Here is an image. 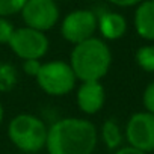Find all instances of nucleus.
Listing matches in <instances>:
<instances>
[{
	"label": "nucleus",
	"instance_id": "obj_1",
	"mask_svg": "<svg viewBox=\"0 0 154 154\" xmlns=\"http://www.w3.org/2000/svg\"><path fill=\"white\" fill-rule=\"evenodd\" d=\"M97 143L98 128L92 121L66 116L48 127L45 148L48 154H92Z\"/></svg>",
	"mask_w": 154,
	"mask_h": 154
},
{
	"label": "nucleus",
	"instance_id": "obj_2",
	"mask_svg": "<svg viewBox=\"0 0 154 154\" xmlns=\"http://www.w3.org/2000/svg\"><path fill=\"white\" fill-rule=\"evenodd\" d=\"M68 62L79 82L101 80L112 66V51L103 38L92 36L72 45Z\"/></svg>",
	"mask_w": 154,
	"mask_h": 154
},
{
	"label": "nucleus",
	"instance_id": "obj_3",
	"mask_svg": "<svg viewBox=\"0 0 154 154\" xmlns=\"http://www.w3.org/2000/svg\"><path fill=\"white\" fill-rule=\"evenodd\" d=\"M48 127L33 113H18L8 124V137L23 152L32 154L45 148Z\"/></svg>",
	"mask_w": 154,
	"mask_h": 154
},
{
	"label": "nucleus",
	"instance_id": "obj_4",
	"mask_svg": "<svg viewBox=\"0 0 154 154\" xmlns=\"http://www.w3.org/2000/svg\"><path fill=\"white\" fill-rule=\"evenodd\" d=\"M35 80L39 89L51 97H65L75 89L77 77L66 60H48L42 62Z\"/></svg>",
	"mask_w": 154,
	"mask_h": 154
},
{
	"label": "nucleus",
	"instance_id": "obj_5",
	"mask_svg": "<svg viewBox=\"0 0 154 154\" xmlns=\"http://www.w3.org/2000/svg\"><path fill=\"white\" fill-rule=\"evenodd\" d=\"M8 47L21 60H26V59L41 60L48 53L50 41L45 32H41L27 26H21V27H15Z\"/></svg>",
	"mask_w": 154,
	"mask_h": 154
},
{
	"label": "nucleus",
	"instance_id": "obj_6",
	"mask_svg": "<svg viewBox=\"0 0 154 154\" xmlns=\"http://www.w3.org/2000/svg\"><path fill=\"white\" fill-rule=\"evenodd\" d=\"M97 33V12L86 8H79L68 12L60 20V35L62 38L75 45L86 41Z\"/></svg>",
	"mask_w": 154,
	"mask_h": 154
},
{
	"label": "nucleus",
	"instance_id": "obj_7",
	"mask_svg": "<svg viewBox=\"0 0 154 154\" xmlns=\"http://www.w3.org/2000/svg\"><path fill=\"white\" fill-rule=\"evenodd\" d=\"M20 15L24 26L48 32L59 23L60 9L56 0H27Z\"/></svg>",
	"mask_w": 154,
	"mask_h": 154
},
{
	"label": "nucleus",
	"instance_id": "obj_8",
	"mask_svg": "<svg viewBox=\"0 0 154 154\" xmlns=\"http://www.w3.org/2000/svg\"><path fill=\"white\" fill-rule=\"evenodd\" d=\"M124 136L130 146H134L145 152L154 151V113L146 110L133 113L127 124Z\"/></svg>",
	"mask_w": 154,
	"mask_h": 154
},
{
	"label": "nucleus",
	"instance_id": "obj_9",
	"mask_svg": "<svg viewBox=\"0 0 154 154\" xmlns=\"http://www.w3.org/2000/svg\"><path fill=\"white\" fill-rule=\"evenodd\" d=\"M106 103V89L101 80L80 82L75 91V104L85 115L98 113Z\"/></svg>",
	"mask_w": 154,
	"mask_h": 154
},
{
	"label": "nucleus",
	"instance_id": "obj_10",
	"mask_svg": "<svg viewBox=\"0 0 154 154\" xmlns=\"http://www.w3.org/2000/svg\"><path fill=\"white\" fill-rule=\"evenodd\" d=\"M97 32L104 41L121 39L127 32V20L119 12L103 9L97 12Z\"/></svg>",
	"mask_w": 154,
	"mask_h": 154
},
{
	"label": "nucleus",
	"instance_id": "obj_11",
	"mask_svg": "<svg viewBox=\"0 0 154 154\" xmlns=\"http://www.w3.org/2000/svg\"><path fill=\"white\" fill-rule=\"evenodd\" d=\"M133 24L136 33L145 41H154V2L142 0L136 6Z\"/></svg>",
	"mask_w": 154,
	"mask_h": 154
},
{
	"label": "nucleus",
	"instance_id": "obj_12",
	"mask_svg": "<svg viewBox=\"0 0 154 154\" xmlns=\"http://www.w3.org/2000/svg\"><path fill=\"white\" fill-rule=\"evenodd\" d=\"M98 136L101 137V140L106 145V148L112 149V151L118 149L122 145V140H124V133H122L119 124L115 119H106L101 124Z\"/></svg>",
	"mask_w": 154,
	"mask_h": 154
},
{
	"label": "nucleus",
	"instance_id": "obj_13",
	"mask_svg": "<svg viewBox=\"0 0 154 154\" xmlns=\"http://www.w3.org/2000/svg\"><path fill=\"white\" fill-rule=\"evenodd\" d=\"M18 83V69L15 65L0 60V92L5 94L12 91Z\"/></svg>",
	"mask_w": 154,
	"mask_h": 154
},
{
	"label": "nucleus",
	"instance_id": "obj_14",
	"mask_svg": "<svg viewBox=\"0 0 154 154\" xmlns=\"http://www.w3.org/2000/svg\"><path fill=\"white\" fill-rule=\"evenodd\" d=\"M137 66L146 72H154V45H142L134 54Z\"/></svg>",
	"mask_w": 154,
	"mask_h": 154
},
{
	"label": "nucleus",
	"instance_id": "obj_15",
	"mask_svg": "<svg viewBox=\"0 0 154 154\" xmlns=\"http://www.w3.org/2000/svg\"><path fill=\"white\" fill-rule=\"evenodd\" d=\"M27 0H0V17H12L21 12Z\"/></svg>",
	"mask_w": 154,
	"mask_h": 154
},
{
	"label": "nucleus",
	"instance_id": "obj_16",
	"mask_svg": "<svg viewBox=\"0 0 154 154\" xmlns=\"http://www.w3.org/2000/svg\"><path fill=\"white\" fill-rule=\"evenodd\" d=\"M15 26L8 17H0V45H8Z\"/></svg>",
	"mask_w": 154,
	"mask_h": 154
},
{
	"label": "nucleus",
	"instance_id": "obj_17",
	"mask_svg": "<svg viewBox=\"0 0 154 154\" xmlns=\"http://www.w3.org/2000/svg\"><path fill=\"white\" fill-rule=\"evenodd\" d=\"M142 104L146 112L154 113V82L148 83L142 94Z\"/></svg>",
	"mask_w": 154,
	"mask_h": 154
},
{
	"label": "nucleus",
	"instance_id": "obj_18",
	"mask_svg": "<svg viewBox=\"0 0 154 154\" xmlns=\"http://www.w3.org/2000/svg\"><path fill=\"white\" fill-rule=\"evenodd\" d=\"M41 65H42V62L38 60V59H26L21 63V69H23V72L27 77H33V79H35L36 74L41 69Z\"/></svg>",
	"mask_w": 154,
	"mask_h": 154
},
{
	"label": "nucleus",
	"instance_id": "obj_19",
	"mask_svg": "<svg viewBox=\"0 0 154 154\" xmlns=\"http://www.w3.org/2000/svg\"><path fill=\"white\" fill-rule=\"evenodd\" d=\"M106 2L118 8H131V6H137L142 0H106Z\"/></svg>",
	"mask_w": 154,
	"mask_h": 154
},
{
	"label": "nucleus",
	"instance_id": "obj_20",
	"mask_svg": "<svg viewBox=\"0 0 154 154\" xmlns=\"http://www.w3.org/2000/svg\"><path fill=\"white\" fill-rule=\"evenodd\" d=\"M115 154H148L145 151H140L134 146H130V145H125V146H119L118 149H115Z\"/></svg>",
	"mask_w": 154,
	"mask_h": 154
},
{
	"label": "nucleus",
	"instance_id": "obj_21",
	"mask_svg": "<svg viewBox=\"0 0 154 154\" xmlns=\"http://www.w3.org/2000/svg\"><path fill=\"white\" fill-rule=\"evenodd\" d=\"M3 118H5V109H3V104L0 101V124L3 122Z\"/></svg>",
	"mask_w": 154,
	"mask_h": 154
},
{
	"label": "nucleus",
	"instance_id": "obj_22",
	"mask_svg": "<svg viewBox=\"0 0 154 154\" xmlns=\"http://www.w3.org/2000/svg\"><path fill=\"white\" fill-rule=\"evenodd\" d=\"M152 2H154V0H152Z\"/></svg>",
	"mask_w": 154,
	"mask_h": 154
}]
</instances>
